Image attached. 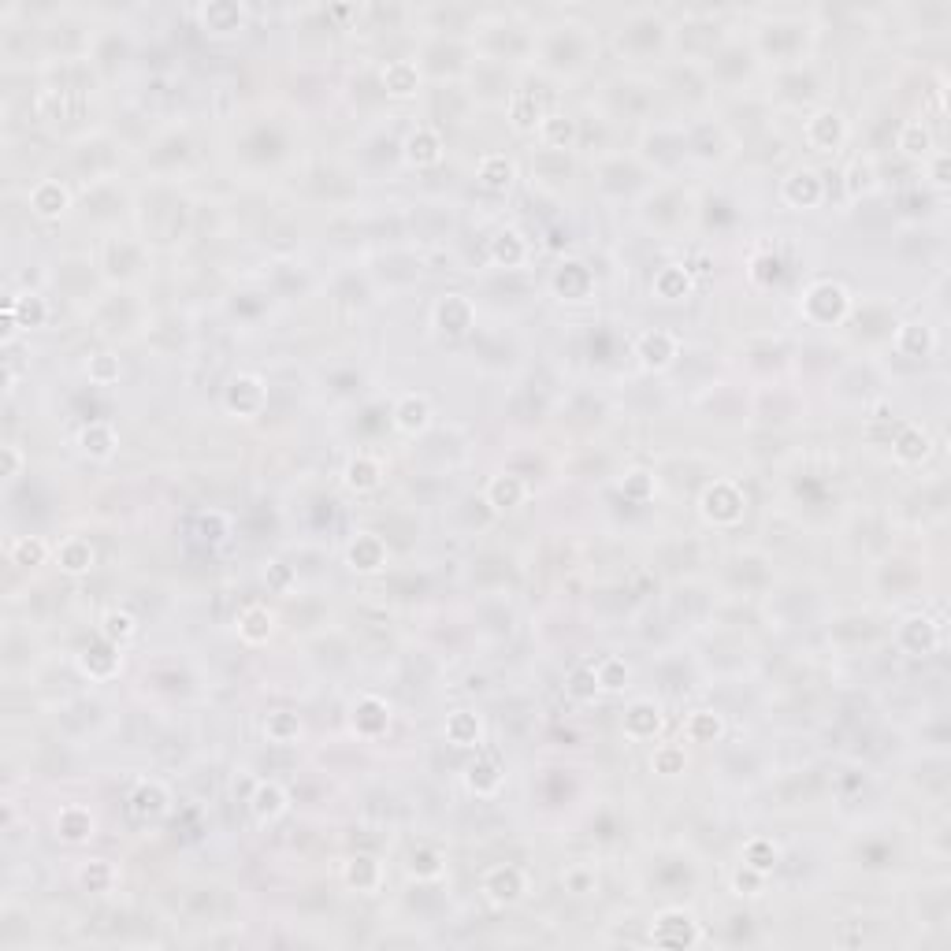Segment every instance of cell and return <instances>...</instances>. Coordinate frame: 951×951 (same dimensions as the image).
Masks as SVG:
<instances>
[{"label":"cell","mask_w":951,"mask_h":951,"mask_svg":"<svg viewBox=\"0 0 951 951\" xmlns=\"http://www.w3.org/2000/svg\"><path fill=\"white\" fill-rule=\"evenodd\" d=\"M847 313H851V294H847L840 283H833V279H821V283L807 287V294H803V316H807L810 324L833 327L840 324Z\"/></svg>","instance_id":"6da1fadb"},{"label":"cell","mask_w":951,"mask_h":951,"mask_svg":"<svg viewBox=\"0 0 951 951\" xmlns=\"http://www.w3.org/2000/svg\"><path fill=\"white\" fill-rule=\"evenodd\" d=\"M699 509H703V517L714 528H732V524L743 521L747 498H743V491L732 480H714L703 491V498H699Z\"/></svg>","instance_id":"7a4b0ae2"},{"label":"cell","mask_w":951,"mask_h":951,"mask_svg":"<svg viewBox=\"0 0 951 951\" xmlns=\"http://www.w3.org/2000/svg\"><path fill=\"white\" fill-rule=\"evenodd\" d=\"M264 405H268V387H264V379L257 376V372H238V376H231V383L223 387V409H227L231 417L253 420L264 413Z\"/></svg>","instance_id":"3957f363"},{"label":"cell","mask_w":951,"mask_h":951,"mask_svg":"<svg viewBox=\"0 0 951 951\" xmlns=\"http://www.w3.org/2000/svg\"><path fill=\"white\" fill-rule=\"evenodd\" d=\"M651 940L654 944H662V948H691V944L703 940V929L695 925V918H691L688 911L669 907V911H662L658 918H654Z\"/></svg>","instance_id":"277c9868"},{"label":"cell","mask_w":951,"mask_h":951,"mask_svg":"<svg viewBox=\"0 0 951 951\" xmlns=\"http://www.w3.org/2000/svg\"><path fill=\"white\" fill-rule=\"evenodd\" d=\"M480 888L495 907H513V903L528 892V877H524L521 866H491V870L483 873Z\"/></svg>","instance_id":"5b68a950"},{"label":"cell","mask_w":951,"mask_h":951,"mask_svg":"<svg viewBox=\"0 0 951 951\" xmlns=\"http://www.w3.org/2000/svg\"><path fill=\"white\" fill-rule=\"evenodd\" d=\"M803 138H807L810 149H818V153H833V149H840V145L847 142V119L840 116L836 108H818V112L807 119Z\"/></svg>","instance_id":"8992f818"},{"label":"cell","mask_w":951,"mask_h":951,"mask_svg":"<svg viewBox=\"0 0 951 951\" xmlns=\"http://www.w3.org/2000/svg\"><path fill=\"white\" fill-rule=\"evenodd\" d=\"M350 725L361 740H379L383 732L391 729V706L383 703L379 695H361L350 710Z\"/></svg>","instance_id":"52a82bcc"},{"label":"cell","mask_w":951,"mask_h":951,"mask_svg":"<svg viewBox=\"0 0 951 951\" xmlns=\"http://www.w3.org/2000/svg\"><path fill=\"white\" fill-rule=\"evenodd\" d=\"M677 350H680L677 335H673V331H662V327H658V331H647V335H639V342H636V357L647 372H662V368H669L673 361H677Z\"/></svg>","instance_id":"ba28073f"},{"label":"cell","mask_w":951,"mask_h":951,"mask_svg":"<svg viewBox=\"0 0 951 951\" xmlns=\"http://www.w3.org/2000/svg\"><path fill=\"white\" fill-rule=\"evenodd\" d=\"M472 320H476V309H472V301L465 298V294H443V298L435 301V327L446 331L450 339L469 335Z\"/></svg>","instance_id":"9c48e42d"},{"label":"cell","mask_w":951,"mask_h":951,"mask_svg":"<svg viewBox=\"0 0 951 951\" xmlns=\"http://www.w3.org/2000/svg\"><path fill=\"white\" fill-rule=\"evenodd\" d=\"M127 810H131L134 821H145V825H149V821H160L171 810L168 788L160 781H142L131 792V799H127Z\"/></svg>","instance_id":"30bf717a"},{"label":"cell","mask_w":951,"mask_h":951,"mask_svg":"<svg viewBox=\"0 0 951 951\" xmlns=\"http://www.w3.org/2000/svg\"><path fill=\"white\" fill-rule=\"evenodd\" d=\"M621 725H625L628 740H636V743L654 740V736L662 732V725H665L662 706L654 703V699H636V703L625 710V721H621Z\"/></svg>","instance_id":"8fae6325"},{"label":"cell","mask_w":951,"mask_h":951,"mask_svg":"<svg viewBox=\"0 0 951 951\" xmlns=\"http://www.w3.org/2000/svg\"><path fill=\"white\" fill-rule=\"evenodd\" d=\"M821 194H825V186H821V175L814 168H795L781 183L784 205H792V209H814Z\"/></svg>","instance_id":"7c38bea8"},{"label":"cell","mask_w":951,"mask_h":951,"mask_svg":"<svg viewBox=\"0 0 951 951\" xmlns=\"http://www.w3.org/2000/svg\"><path fill=\"white\" fill-rule=\"evenodd\" d=\"M346 561H350L353 573L372 576V573H379V569L387 565V547H383V539H379V535L357 532V535H353V543L346 547Z\"/></svg>","instance_id":"4fadbf2b"},{"label":"cell","mask_w":951,"mask_h":951,"mask_svg":"<svg viewBox=\"0 0 951 951\" xmlns=\"http://www.w3.org/2000/svg\"><path fill=\"white\" fill-rule=\"evenodd\" d=\"M56 836H60L64 844H90L93 836H97V818L90 814V807L67 803V807H60V814H56Z\"/></svg>","instance_id":"5bb4252c"},{"label":"cell","mask_w":951,"mask_h":951,"mask_svg":"<svg viewBox=\"0 0 951 951\" xmlns=\"http://www.w3.org/2000/svg\"><path fill=\"white\" fill-rule=\"evenodd\" d=\"M56 565H60V573L64 576H90L93 565H97V550H93L90 539H82V535H67L64 543L53 550Z\"/></svg>","instance_id":"9a60e30c"},{"label":"cell","mask_w":951,"mask_h":951,"mask_svg":"<svg viewBox=\"0 0 951 951\" xmlns=\"http://www.w3.org/2000/svg\"><path fill=\"white\" fill-rule=\"evenodd\" d=\"M896 639L907 654H929V651H937L940 625L933 621V617H925V613H914V617H907V621L899 625Z\"/></svg>","instance_id":"2e32d148"},{"label":"cell","mask_w":951,"mask_h":951,"mask_svg":"<svg viewBox=\"0 0 951 951\" xmlns=\"http://www.w3.org/2000/svg\"><path fill=\"white\" fill-rule=\"evenodd\" d=\"M67 209H71V190H67L60 179H41V183L30 190V212H34L38 220H60Z\"/></svg>","instance_id":"e0dca14e"},{"label":"cell","mask_w":951,"mask_h":951,"mask_svg":"<svg viewBox=\"0 0 951 951\" xmlns=\"http://www.w3.org/2000/svg\"><path fill=\"white\" fill-rule=\"evenodd\" d=\"M446 145H443V134L435 131V127H417V131L405 138V160L413 164V168H435L439 160H443Z\"/></svg>","instance_id":"ac0fdd59"},{"label":"cell","mask_w":951,"mask_h":951,"mask_svg":"<svg viewBox=\"0 0 951 951\" xmlns=\"http://www.w3.org/2000/svg\"><path fill=\"white\" fill-rule=\"evenodd\" d=\"M249 810H253V818L261 821V825H268V821H279L290 810L287 788H283V784H275V781H261L257 788H253V795H249Z\"/></svg>","instance_id":"d6986e66"},{"label":"cell","mask_w":951,"mask_h":951,"mask_svg":"<svg viewBox=\"0 0 951 951\" xmlns=\"http://www.w3.org/2000/svg\"><path fill=\"white\" fill-rule=\"evenodd\" d=\"M75 443H79V450L90 457V461H112L119 450V435L108 420H93V424H86V428L79 431Z\"/></svg>","instance_id":"ffe728a7"},{"label":"cell","mask_w":951,"mask_h":951,"mask_svg":"<svg viewBox=\"0 0 951 951\" xmlns=\"http://www.w3.org/2000/svg\"><path fill=\"white\" fill-rule=\"evenodd\" d=\"M342 483L350 487L353 495H372V491H379V483H383V465H379V457H372V454L350 457L346 469H342Z\"/></svg>","instance_id":"44dd1931"},{"label":"cell","mask_w":951,"mask_h":951,"mask_svg":"<svg viewBox=\"0 0 951 951\" xmlns=\"http://www.w3.org/2000/svg\"><path fill=\"white\" fill-rule=\"evenodd\" d=\"M483 498H487V506L491 509L509 513V509L524 506V498H528V483H524L521 476H513V472H502V476H491Z\"/></svg>","instance_id":"7402d4cb"},{"label":"cell","mask_w":951,"mask_h":951,"mask_svg":"<svg viewBox=\"0 0 951 951\" xmlns=\"http://www.w3.org/2000/svg\"><path fill=\"white\" fill-rule=\"evenodd\" d=\"M394 428L402 435H420L431 428V402L424 394H405L394 405Z\"/></svg>","instance_id":"603a6c76"},{"label":"cell","mask_w":951,"mask_h":951,"mask_svg":"<svg viewBox=\"0 0 951 951\" xmlns=\"http://www.w3.org/2000/svg\"><path fill=\"white\" fill-rule=\"evenodd\" d=\"M272 632H275V613L268 610V606H261V602H253V606H246V610L238 613V636H242V643H249V647L268 643Z\"/></svg>","instance_id":"cb8c5ba5"},{"label":"cell","mask_w":951,"mask_h":951,"mask_svg":"<svg viewBox=\"0 0 951 951\" xmlns=\"http://www.w3.org/2000/svg\"><path fill=\"white\" fill-rule=\"evenodd\" d=\"M543 119H547V108H543V101H539L535 93L517 90L513 97H509V123H513V131L535 134Z\"/></svg>","instance_id":"d4e9b609"},{"label":"cell","mask_w":951,"mask_h":951,"mask_svg":"<svg viewBox=\"0 0 951 951\" xmlns=\"http://www.w3.org/2000/svg\"><path fill=\"white\" fill-rule=\"evenodd\" d=\"M476 179H480L483 190L506 194L509 186H513V179H517V164H513L506 153H487V157L480 160V168H476Z\"/></svg>","instance_id":"484cf974"},{"label":"cell","mask_w":951,"mask_h":951,"mask_svg":"<svg viewBox=\"0 0 951 951\" xmlns=\"http://www.w3.org/2000/svg\"><path fill=\"white\" fill-rule=\"evenodd\" d=\"M691 287H695V279H691L688 264H665V268H658V272H654V283H651L654 298H662V301L688 298Z\"/></svg>","instance_id":"4316f807"},{"label":"cell","mask_w":951,"mask_h":951,"mask_svg":"<svg viewBox=\"0 0 951 951\" xmlns=\"http://www.w3.org/2000/svg\"><path fill=\"white\" fill-rule=\"evenodd\" d=\"M892 454H896L899 465H922L925 457L933 454V439H929V431H925V428H918V424H907V428L896 435Z\"/></svg>","instance_id":"83f0119b"},{"label":"cell","mask_w":951,"mask_h":951,"mask_svg":"<svg viewBox=\"0 0 951 951\" xmlns=\"http://www.w3.org/2000/svg\"><path fill=\"white\" fill-rule=\"evenodd\" d=\"M79 669L90 680H112L119 673V647L101 639V647H86L79 654Z\"/></svg>","instance_id":"f1b7e54d"},{"label":"cell","mask_w":951,"mask_h":951,"mask_svg":"<svg viewBox=\"0 0 951 951\" xmlns=\"http://www.w3.org/2000/svg\"><path fill=\"white\" fill-rule=\"evenodd\" d=\"M342 881L350 888H357V892L372 896V892H379V885H383V866H379L372 855H353V859H346V866H342Z\"/></svg>","instance_id":"f546056e"},{"label":"cell","mask_w":951,"mask_h":951,"mask_svg":"<svg viewBox=\"0 0 951 951\" xmlns=\"http://www.w3.org/2000/svg\"><path fill=\"white\" fill-rule=\"evenodd\" d=\"M896 350L903 353V357H914V361H922V357H929V353L937 350V335H933V327H929V324H918V320H911V324H899V331H896Z\"/></svg>","instance_id":"4dcf8cb0"},{"label":"cell","mask_w":951,"mask_h":951,"mask_svg":"<svg viewBox=\"0 0 951 951\" xmlns=\"http://www.w3.org/2000/svg\"><path fill=\"white\" fill-rule=\"evenodd\" d=\"M443 732H446V740L454 743V747H461V751L483 743V721L480 714H472V710H454V714L446 717Z\"/></svg>","instance_id":"1f68e13d"},{"label":"cell","mask_w":951,"mask_h":951,"mask_svg":"<svg viewBox=\"0 0 951 951\" xmlns=\"http://www.w3.org/2000/svg\"><path fill=\"white\" fill-rule=\"evenodd\" d=\"M383 90L391 93L394 101H405V97H413V93L420 90V71L417 64H409V60H391V64L383 67Z\"/></svg>","instance_id":"d6a6232c"},{"label":"cell","mask_w":951,"mask_h":951,"mask_svg":"<svg viewBox=\"0 0 951 951\" xmlns=\"http://www.w3.org/2000/svg\"><path fill=\"white\" fill-rule=\"evenodd\" d=\"M201 23L212 34H231V30L246 27V8L242 4H231V0H216V4H205L201 8Z\"/></svg>","instance_id":"836d02e7"},{"label":"cell","mask_w":951,"mask_h":951,"mask_svg":"<svg viewBox=\"0 0 951 951\" xmlns=\"http://www.w3.org/2000/svg\"><path fill=\"white\" fill-rule=\"evenodd\" d=\"M49 558H53V547L41 535H19V539L8 543V561L19 565V569H38Z\"/></svg>","instance_id":"e575fe53"},{"label":"cell","mask_w":951,"mask_h":951,"mask_svg":"<svg viewBox=\"0 0 951 951\" xmlns=\"http://www.w3.org/2000/svg\"><path fill=\"white\" fill-rule=\"evenodd\" d=\"M899 153L911 160H929L933 157V131L925 127L922 119H911V123H903V131H899L896 138Z\"/></svg>","instance_id":"d590c367"},{"label":"cell","mask_w":951,"mask_h":951,"mask_svg":"<svg viewBox=\"0 0 951 951\" xmlns=\"http://www.w3.org/2000/svg\"><path fill=\"white\" fill-rule=\"evenodd\" d=\"M487 253H491V261H495L498 268H517V264H524V257H528V242H524L517 231H498V235L491 238Z\"/></svg>","instance_id":"8d00e7d4"},{"label":"cell","mask_w":951,"mask_h":951,"mask_svg":"<svg viewBox=\"0 0 951 951\" xmlns=\"http://www.w3.org/2000/svg\"><path fill=\"white\" fill-rule=\"evenodd\" d=\"M539 142L547 149H573L576 142V119L561 116V112H547V119L539 123Z\"/></svg>","instance_id":"74e56055"},{"label":"cell","mask_w":951,"mask_h":951,"mask_svg":"<svg viewBox=\"0 0 951 951\" xmlns=\"http://www.w3.org/2000/svg\"><path fill=\"white\" fill-rule=\"evenodd\" d=\"M554 290H558L561 298H584L587 290H591V272H587V264L561 261L558 272H554Z\"/></svg>","instance_id":"f35d334b"},{"label":"cell","mask_w":951,"mask_h":951,"mask_svg":"<svg viewBox=\"0 0 951 951\" xmlns=\"http://www.w3.org/2000/svg\"><path fill=\"white\" fill-rule=\"evenodd\" d=\"M134 636H138V617H134L131 610H119V606H112V610L101 613V639H108V643L123 647V643H131Z\"/></svg>","instance_id":"ab89813d"},{"label":"cell","mask_w":951,"mask_h":951,"mask_svg":"<svg viewBox=\"0 0 951 951\" xmlns=\"http://www.w3.org/2000/svg\"><path fill=\"white\" fill-rule=\"evenodd\" d=\"M684 736H688L691 743H717L725 736V717L717 714V710H695V714H688V721H684Z\"/></svg>","instance_id":"60d3db41"},{"label":"cell","mask_w":951,"mask_h":951,"mask_svg":"<svg viewBox=\"0 0 951 951\" xmlns=\"http://www.w3.org/2000/svg\"><path fill=\"white\" fill-rule=\"evenodd\" d=\"M844 190L851 201H859V197L873 194L877 190V168H873L870 157H855L851 164H847V175H844Z\"/></svg>","instance_id":"b9f144b4"},{"label":"cell","mask_w":951,"mask_h":951,"mask_svg":"<svg viewBox=\"0 0 951 951\" xmlns=\"http://www.w3.org/2000/svg\"><path fill=\"white\" fill-rule=\"evenodd\" d=\"M194 535L197 543H205V547H220L223 539L231 535V517L220 513V509H205V513L194 517Z\"/></svg>","instance_id":"7bdbcfd3"},{"label":"cell","mask_w":951,"mask_h":951,"mask_svg":"<svg viewBox=\"0 0 951 951\" xmlns=\"http://www.w3.org/2000/svg\"><path fill=\"white\" fill-rule=\"evenodd\" d=\"M465 784L469 792L476 795H495L502 788V769H498L495 758H476L469 769H465Z\"/></svg>","instance_id":"ee69618b"},{"label":"cell","mask_w":951,"mask_h":951,"mask_svg":"<svg viewBox=\"0 0 951 951\" xmlns=\"http://www.w3.org/2000/svg\"><path fill=\"white\" fill-rule=\"evenodd\" d=\"M8 309L15 313L19 327H41L45 320H49V305H45V298H41V294H30V290L15 294V298L8 301Z\"/></svg>","instance_id":"f6af8a7d"},{"label":"cell","mask_w":951,"mask_h":951,"mask_svg":"<svg viewBox=\"0 0 951 951\" xmlns=\"http://www.w3.org/2000/svg\"><path fill=\"white\" fill-rule=\"evenodd\" d=\"M264 736L272 743H298L301 740V717L290 714V710H272V714L264 717Z\"/></svg>","instance_id":"bcb514c9"},{"label":"cell","mask_w":951,"mask_h":951,"mask_svg":"<svg viewBox=\"0 0 951 951\" xmlns=\"http://www.w3.org/2000/svg\"><path fill=\"white\" fill-rule=\"evenodd\" d=\"M595 677H599V688L606 691V695H621V691L628 688V680H632V669H628L625 658H602L599 665H595Z\"/></svg>","instance_id":"7dc6e473"},{"label":"cell","mask_w":951,"mask_h":951,"mask_svg":"<svg viewBox=\"0 0 951 951\" xmlns=\"http://www.w3.org/2000/svg\"><path fill=\"white\" fill-rule=\"evenodd\" d=\"M743 862L762 873H773L777 862H781V847L773 844L769 836H755V840H747V847H743Z\"/></svg>","instance_id":"c3c4849f"},{"label":"cell","mask_w":951,"mask_h":951,"mask_svg":"<svg viewBox=\"0 0 951 951\" xmlns=\"http://www.w3.org/2000/svg\"><path fill=\"white\" fill-rule=\"evenodd\" d=\"M651 769L658 773V777H680V773L688 769L684 747H680V743H658L654 755H651Z\"/></svg>","instance_id":"681fc988"},{"label":"cell","mask_w":951,"mask_h":951,"mask_svg":"<svg viewBox=\"0 0 951 951\" xmlns=\"http://www.w3.org/2000/svg\"><path fill=\"white\" fill-rule=\"evenodd\" d=\"M79 885L86 888V892H108V888L116 885V870H112V862L86 859L79 866Z\"/></svg>","instance_id":"f907efd6"},{"label":"cell","mask_w":951,"mask_h":951,"mask_svg":"<svg viewBox=\"0 0 951 951\" xmlns=\"http://www.w3.org/2000/svg\"><path fill=\"white\" fill-rule=\"evenodd\" d=\"M565 691H569V699H576V703H595V699L602 695L599 677H595V665H580L573 677H569Z\"/></svg>","instance_id":"816d5d0a"},{"label":"cell","mask_w":951,"mask_h":951,"mask_svg":"<svg viewBox=\"0 0 951 951\" xmlns=\"http://www.w3.org/2000/svg\"><path fill=\"white\" fill-rule=\"evenodd\" d=\"M409 873L420 877V881H435V877H443V855L428 844L417 847V851L409 855Z\"/></svg>","instance_id":"f5cc1de1"},{"label":"cell","mask_w":951,"mask_h":951,"mask_svg":"<svg viewBox=\"0 0 951 951\" xmlns=\"http://www.w3.org/2000/svg\"><path fill=\"white\" fill-rule=\"evenodd\" d=\"M654 491H658V483H654V476L647 469H632L625 472V480H621V495H625L628 502H651Z\"/></svg>","instance_id":"db71d44e"},{"label":"cell","mask_w":951,"mask_h":951,"mask_svg":"<svg viewBox=\"0 0 951 951\" xmlns=\"http://www.w3.org/2000/svg\"><path fill=\"white\" fill-rule=\"evenodd\" d=\"M561 881H565V892H573V896H591V892L599 888V873H595V866H587V862H573Z\"/></svg>","instance_id":"11a10c76"},{"label":"cell","mask_w":951,"mask_h":951,"mask_svg":"<svg viewBox=\"0 0 951 951\" xmlns=\"http://www.w3.org/2000/svg\"><path fill=\"white\" fill-rule=\"evenodd\" d=\"M119 357L116 353H97V357H90V365H86V376H90V383H97V387H112V383H119Z\"/></svg>","instance_id":"9f6ffc18"},{"label":"cell","mask_w":951,"mask_h":951,"mask_svg":"<svg viewBox=\"0 0 951 951\" xmlns=\"http://www.w3.org/2000/svg\"><path fill=\"white\" fill-rule=\"evenodd\" d=\"M766 877H769V873H762V870H755V866H747V862H743L740 870L732 873V888H736L740 896H762Z\"/></svg>","instance_id":"6f0895ef"},{"label":"cell","mask_w":951,"mask_h":951,"mask_svg":"<svg viewBox=\"0 0 951 951\" xmlns=\"http://www.w3.org/2000/svg\"><path fill=\"white\" fill-rule=\"evenodd\" d=\"M19 472H23V450L12 443L0 446V476H4V480H15Z\"/></svg>","instance_id":"680465c9"},{"label":"cell","mask_w":951,"mask_h":951,"mask_svg":"<svg viewBox=\"0 0 951 951\" xmlns=\"http://www.w3.org/2000/svg\"><path fill=\"white\" fill-rule=\"evenodd\" d=\"M948 171H951L948 153H933V157H929V175H933V186H937V190H948V183H951Z\"/></svg>","instance_id":"91938a15"},{"label":"cell","mask_w":951,"mask_h":951,"mask_svg":"<svg viewBox=\"0 0 951 951\" xmlns=\"http://www.w3.org/2000/svg\"><path fill=\"white\" fill-rule=\"evenodd\" d=\"M264 580H268L272 587H279V591H287V584L294 580V573H290V565H283V561H268Z\"/></svg>","instance_id":"94428289"},{"label":"cell","mask_w":951,"mask_h":951,"mask_svg":"<svg viewBox=\"0 0 951 951\" xmlns=\"http://www.w3.org/2000/svg\"><path fill=\"white\" fill-rule=\"evenodd\" d=\"M688 272H691V279H695V275H706V272H710V261H706V257H699V261H695V268H688Z\"/></svg>","instance_id":"6125c7cd"},{"label":"cell","mask_w":951,"mask_h":951,"mask_svg":"<svg viewBox=\"0 0 951 951\" xmlns=\"http://www.w3.org/2000/svg\"><path fill=\"white\" fill-rule=\"evenodd\" d=\"M888 413H892V409H888V402H881L877 409H873V420H892Z\"/></svg>","instance_id":"be15d7a7"}]
</instances>
